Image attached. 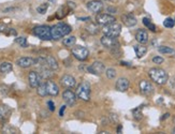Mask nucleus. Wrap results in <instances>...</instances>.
Wrapping results in <instances>:
<instances>
[{
	"mask_svg": "<svg viewBox=\"0 0 175 134\" xmlns=\"http://www.w3.org/2000/svg\"><path fill=\"white\" fill-rule=\"evenodd\" d=\"M15 42L19 45L21 47H27L28 46V43H27V39L24 38V37H21V38H16L15 39Z\"/></svg>",
	"mask_w": 175,
	"mask_h": 134,
	"instance_id": "c756f323",
	"label": "nucleus"
},
{
	"mask_svg": "<svg viewBox=\"0 0 175 134\" xmlns=\"http://www.w3.org/2000/svg\"><path fill=\"white\" fill-rule=\"evenodd\" d=\"M45 84H46L48 94H50V96H58V93H59V87H58V85H57L56 83H54L51 80H48L45 82Z\"/></svg>",
	"mask_w": 175,
	"mask_h": 134,
	"instance_id": "f3484780",
	"label": "nucleus"
},
{
	"mask_svg": "<svg viewBox=\"0 0 175 134\" xmlns=\"http://www.w3.org/2000/svg\"><path fill=\"white\" fill-rule=\"evenodd\" d=\"M32 33L43 41L53 40L52 32H51V27L46 26V25H41V26L35 27V28L32 29Z\"/></svg>",
	"mask_w": 175,
	"mask_h": 134,
	"instance_id": "7ed1b4c3",
	"label": "nucleus"
},
{
	"mask_svg": "<svg viewBox=\"0 0 175 134\" xmlns=\"http://www.w3.org/2000/svg\"><path fill=\"white\" fill-rule=\"evenodd\" d=\"M110 118V121L113 123H118V116L116 115V114H111V115L109 116Z\"/></svg>",
	"mask_w": 175,
	"mask_h": 134,
	"instance_id": "f704fd0d",
	"label": "nucleus"
},
{
	"mask_svg": "<svg viewBox=\"0 0 175 134\" xmlns=\"http://www.w3.org/2000/svg\"><path fill=\"white\" fill-rule=\"evenodd\" d=\"M62 43H64V46H67V47H72V46H74V45H75L76 38H75V37H73V35H72V37H67L66 39H64Z\"/></svg>",
	"mask_w": 175,
	"mask_h": 134,
	"instance_id": "bb28decb",
	"label": "nucleus"
},
{
	"mask_svg": "<svg viewBox=\"0 0 175 134\" xmlns=\"http://www.w3.org/2000/svg\"><path fill=\"white\" fill-rule=\"evenodd\" d=\"M60 84H61L62 87L67 88V89H71V88L75 87L76 80L71 75H64L60 78Z\"/></svg>",
	"mask_w": 175,
	"mask_h": 134,
	"instance_id": "2eb2a0df",
	"label": "nucleus"
},
{
	"mask_svg": "<svg viewBox=\"0 0 175 134\" xmlns=\"http://www.w3.org/2000/svg\"><path fill=\"white\" fill-rule=\"evenodd\" d=\"M102 32L104 35H109V37H113V38H118L119 34L121 32V26L118 23H111L109 25H105L102 28Z\"/></svg>",
	"mask_w": 175,
	"mask_h": 134,
	"instance_id": "39448f33",
	"label": "nucleus"
},
{
	"mask_svg": "<svg viewBox=\"0 0 175 134\" xmlns=\"http://www.w3.org/2000/svg\"><path fill=\"white\" fill-rule=\"evenodd\" d=\"M87 8L92 13H99L103 10V3L100 0H91L87 3Z\"/></svg>",
	"mask_w": 175,
	"mask_h": 134,
	"instance_id": "a211bd4d",
	"label": "nucleus"
},
{
	"mask_svg": "<svg viewBox=\"0 0 175 134\" xmlns=\"http://www.w3.org/2000/svg\"><path fill=\"white\" fill-rule=\"evenodd\" d=\"M90 84L88 82H82L76 87V96L78 99L88 102L90 100Z\"/></svg>",
	"mask_w": 175,
	"mask_h": 134,
	"instance_id": "20e7f679",
	"label": "nucleus"
},
{
	"mask_svg": "<svg viewBox=\"0 0 175 134\" xmlns=\"http://www.w3.org/2000/svg\"><path fill=\"white\" fill-rule=\"evenodd\" d=\"M13 70V64L11 62H2L0 64V72L1 73H9Z\"/></svg>",
	"mask_w": 175,
	"mask_h": 134,
	"instance_id": "393cba45",
	"label": "nucleus"
},
{
	"mask_svg": "<svg viewBox=\"0 0 175 134\" xmlns=\"http://www.w3.org/2000/svg\"><path fill=\"white\" fill-rule=\"evenodd\" d=\"M64 111H66V105H62L61 107H60V111H59V116H60V117H62V116H64Z\"/></svg>",
	"mask_w": 175,
	"mask_h": 134,
	"instance_id": "ea45409f",
	"label": "nucleus"
},
{
	"mask_svg": "<svg viewBox=\"0 0 175 134\" xmlns=\"http://www.w3.org/2000/svg\"><path fill=\"white\" fill-rule=\"evenodd\" d=\"M100 41H101V44L109 50H113L115 47L121 46L117 38H113V37H109V35H103Z\"/></svg>",
	"mask_w": 175,
	"mask_h": 134,
	"instance_id": "0eeeda50",
	"label": "nucleus"
},
{
	"mask_svg": "<svg viewBox=\"0 0 175 134\" xmlns=\"http://www.w3.org/2000/svg\"><path fill=\"white\" fill-rule=\"evenodd\" d=\"M85 29L87 30L88 33L90 34H97L99 32V27H98V24H94V23H89L86 25Z\"/></svg>",
	"mask_w": 175,
	"mask_h": 134,
	"instance_id": "b1692460",
	"label": "nucleus"
},
{
	"mask_svg": "<svg viewBox=\"0 0 175 134\" xmlns=\"http://www.w3.org/2000/svg\"><path fill=\"white\" fill-rule=\"evenodd\" d=\"M67 5H68V7L70 8V9H75V3L74 2H71V1H68V3H67Z\"/></svg>",
	"mask_w": 175,
	"mask_h": 134,
	"instance_id": "a19ab883",
	"label": "nucleus"
},
{
	"mask_svg": "<svg viewBox=\"0 0 175 134\" xmlns=\"http://www.w3.org/2000/svg\"><path fill=\"white\" fill-rule=\"evenodd\" d=\"M129 86H130V82L129 80L126 77H121L117 80L115 84V88L117 91H121V92H125L129 89Z\"/></svg>",
	"mask_w": 175,
	"mask_h": 134,
	"instance_id": "dca6fc26",
	"label": "nucleus"
},
{
	"mask_svg": "<svg viewBox=\"0 0 175 134\" xmlns=\"http://www.w3.org/2000/svg\"><path fill=\"white\" fill-rule=\"evenodd\" d=\"M8 29H9V28H8L7 25H5V24H0V32L5 33V32H7Z\"/></svg>",
	"mask_w": 175,
	"mask_h": 134,
	"instance_id": "c9c22d12",
	"label": "nucleus"
},
{
	"mask_svg": "<svg viewBox=\"0 0 175 134\" xmlns=\"http://www.w3.org/2000/svg\"><path fill=\"white\" fill-rule=\"evenodd\" d=\"M107 14H109V12H112V14H113V13H115V12H116V9H115V8L110 7V8H107Z\"/></svg>",
	"mask_w": 175,
	"mask_h": 134,
	"instance_id": "79ce46f5",
	"label": "nucleus"
},
{
	"mask_svg": "<svg viewBox=\"0 0 175 134\" xmlns=\"http://www.w3.org/2000/svg\"><path fill=\"white\" fill-rule=\"evenodd\" d=\"M62 99L66 102V105L73 106L76 103V93H74L71 90L67 89L62 92Z\"/></svg>",
	"mask_w": 175,
	"mask_h": 134,
	"instance_id": "1a4fd4ad",
	"label": "nucleus"
},
{
	"mask_svg": "<svg viewBox=\"0 0 175 134\" xmlns=\"http://www.w3.org/2000/svg\"><path fill=\"white\" fill-rule=\"evenodd\" d=\"M48 3H42V5H40L37 8V12H38L39 14H45L46 11H48Z\"/></svg>",
	"mask_w": 175,
	"mask_h": 134,
	"instance_id": "473e14b6",
	"label": "nucleus"
},
{
	"mask_svg": "<svg viewBox=\"0 0 175 134\" xmlns=\"http://www.w3.org/2000/svg\"><path fill=\"white\" fill-rule=\"evenodd\" d=\"M40 75L42 78H44V80H50V78L53 77V70L52 69L48 68L46 64H42L41 66V71H40Z\"/></svg>",
	"mask_w": 175,
	"mask_h": 134,
	"instance_id": "4be33fe9",
	"label": "nucleus"
},
{
	"mask_svg": "<svg viewBox=\"0 0 175 134\" xmlns=\"http://www.w3.org/2000/svg\"><path fill=\"white\" fill-rule=\"evenodd\" d=\"M142 21H143V25H144V26H146V27H148L149 25H150V24H151L150 19L147 18V17H144V18L142 19Z\"/></svg>",
	"mask_w": 175,
	"mask_h": 134,
	"instance_id": "e433bc0d",
	"label": "nucleus"
},
{
	"mask_svg": "<svg viewBox=\"0 0 175 134\" xmlns=\"http://www.w3.org/2000/svg\"><path fill=\"white\" fill-rule=\"evenodd\" d=\"M48 108H50L51 112L55 111V105H54V103H53V101H48Z\"/></svg>",
	"mask_w": 175,
	"mask_h": 134,
	"instance_id": "58836bf2",
	"label": "nucleus"
},
{
	"mask_svg": "<svg viewBox=\"0 0 175 134\" xmlns=\"http://www.w3.org/2000/svg\"><path fill=\"white\" fill-rule=\"evenodd\" d=\"M105 75H107V77L110 78V80L115 78L116 77V70H115V69H113V68L107 69V71H105Z\"/></svg>",
	"mask_w": 175,
	"mask_h": 134,
	"instance_id": "2f4dec72",
	"label": "nucleus"
},
{
	"mask_svg": "<svg viewBox=\"0 0 175 134\" xmlns=\"http://www.w3.org/2000/svg\"><path fill=\"white\" fill-rule=\"evenodd\" d=\"M174 25H175V21L173 18H171V17L166 18L164 21H163V26L166 27V28H173Z\"/></svg>",
	"mask_w": 175,
	"mask_h": 134,
	"instance_id": "7c9ffc66",
	"label": "nucleus"
},
{
	"mask_svg": "<svg viewBox=\"0 0 175 134\" xmlns=\"http://www.w3.org/2000/svg\"><path fill=\"white\" fill-rule=\"evenodd\" d=\"M71 53L74 56V58L80 60V61H85L86 59L89 57V51H88V48L85 46H81V45L72 47Z\"/></svg>",
	"mask_w": 175,
	"mask_h": 134,
	"instance_id": "423d86ee",
	"label": "nucleus"
},
{
	"mask_svg": "<svg viewBox=\"0 0 175 134\" xmlns=\"http://www.w3.org/2000/svg\"><path fill=\"white\" fill-rule=\"evenodd\" d=\"M121 129H123V128H121V126L119 125V126H118V128H117V133H121Z\"/></svg>",
	"mask_w": 175,
	"mask_h": 134,
	"instance_id": "49530a36",
	"label": "nucleus"
},
{
	"mask_svg": "<svg viewBox=\"0 0 175 134\" xmlns=\"http://www.w3.org/2000/svg\"><path fill=\"white\" fill-rule=\"evenodd\" d=\"M121 66H129V64H128V62H125V61H121Z\"/></svg>",
	"mask_w": 175,
	"mask_h": 134,
	"instance_id": "de8ad7c7",
	"label": "nucleus"
},
{
	"mask_svg": "<svg viewBox=\"0 0 175 134\" xmlns=\"http://www.w3.org/2000/svg\"><path fill=\"white\" fill-rule=\"evenodd\" d=\"M88 72L95 74V75H101L102 73L105 70V67H104L103 62L101 61H95L92 64H90L88 67Z\"/></svg>",
	"mask_w": 175,
	"mask_h": 134,
	"instance_id": "9b49d317",
	"label": "nucleus"
},
{
	"mask_svg": "<svg viewBox=\"0 0 175 134\" xmlns=\"http://www.w3.org/2000/svg\"><path fill=\"white\" fill-rule=\"evenodd\" d=\"M115 21V17L111 14H98L97 17H96V21L100 26H105V25L114 23Z\"/></svg>",
	"mask_w": 175,
	"mask_h": 134,
	"instance_id": "9d476101",
	"label": "nucleus"
},
{
	"mask_svg": "<svg viewBox=\"0 0 175 134\" xmlns=\"http://www.w3.org/2000/svg\"><path fill=\"white\" fill-rule=\"evenodd\" d=\"M140 90L144 96H150L154 92V86L148 80H141L139 84Z\"/></svg>",
	"mask_w": 175,
	"mask_h": 134,
	"instance_id": "ddd939ff",
	"label": "nucleus"
},
{
	"mask_svg": "<svg viewBox=\"0 0 175 134\" xmlns=\"http://www.w3.org/2000/svg\"><path fill=\"white\" fill-rule=\"evenodd\" d=\"M158 51L160 54H163V55H175V51L173 50L172 47H169V46H159Z\"/></svg>",
	"mask_w": 175,
	"mask_h": 134,
	"instance_id": "a878e982",
	"label": "nucleus"
},
{
	"mask_svg": "<svg viewBox=\"0 0 175 134\" xmlns=\"http://www.w3.org/2000/svg\"><path fill=\"white\" fill-rule=\"evenodd\" d=\"M12 114V109L5 104H0V123H5Z\"/></svg>",
	"mask_w": 175,
	"mask_h": 134,
	"instance_id": "f8f14e48",
	"label": "nucleus"
},
{
	"mask_svg": "<svg viewBox=\"0 0 175 134\" xmlns=\"http://www.w3.org/2000/svg\"><path fill=\"white\" fill-rule=\"evenodd\" d=\"M5 34H8V35H16V31H15L14 29L9 28L7 30V32H5Z\"/></svg>",
	"mask_w": 175,
	"mask_h": 134,
	"instance_id": "4c0bfd02",
	"label": "nucleus"
},
{
	"mask_svg": "<svg viewBox=\"0 0 175 134\" xmlns=\"http://www.w3.org/2000/svg\"><path fill=\"white\" fill-rule=\"evenodd\" d=\"M133 50L135 52V55H137V58H142V57L145 56V54L147 53V47L145 46L144 44H137L133 46Z\"/></svg>",
	"mask_w": 175,
	"mask_h": 134,
	"instance_id": "5701e85b",
	"label": "nucleus"
},
{
	"mask_svg": "<svg viewBox=\"0 0 175 134\" xmlns=\"http://www.w3.org/2000/svg\"><path fill=\"white\" fill-rule=\"evenodd\" d=\"M37 64V59L31 57H21L16 60V64L21 68H29Z\"/></svg>",
	"mask_w": 175,
	"mask_h": 134,
	"instance_id": "4468645a",
	"label": "nucleus"
},
{
	"mask_svg": "<svg viewBox=\"0 0 175 134\" xmlns=\"http://www.w3.org/2000/svg\"><path fill=\"white\" fill-rule=\"evenodd\" d=\"M121 21L124 23V25L127 27H133L137 25V18L133 16L132 14H124L121 15Z\"/></svg>",
	"mask_w": 175,
	"mask_h": 134,
	"instance_id": "aec40b11",
	"label": "nucleus"
},
{
	"mask_svg": "<svg viewBox=\"0 0 175 134\" xmlns=\"http://www.w3.org/2000/svg\"><path fill=\"white\" fill-rule=\"evenodd\" d=\"M168 117H170V114H169V113L164 114V115H163V117L161 118V120H163V119H167V118H168Z\"/></svg>",
	"mask_w": 175,
	"mask_h": 134,
	"instance_id": "a18cd8bd",
	"label": "nucleus"
},
{
	"mask_svg": "<svg viewBox=\"0 0 175 134\" xmlns=\"http://www.w3.org/2000/svg\"><path fill=\"white\" fill-rule=\"evenodd\" d=\"M135 40L140 44H146L148 42V33L144 29H139L135 33Z\"/></svg>",
	"mask_w": 175,
	"mask_h": 134,
	"instance_id": "6ab92c4d",
	"label": "nucleus"
},
{
	"mask_svg": "<svg viewBox=\"0 0 175 134\" xmlns=\"http://www.w3.org/2000/svg\"><path fill=\"white\" fill-rule=\"evenodd\" d=\"M72 31L71 26H69L64 23L56 24L54 26L51 27V32H52L53 40H60V39L64 38L68 34H70Z\"/></svg>",
	"mask_w": 175,
	"mask_h": 134,
	"instance_id": "f257e3e1",
	"label": "nucleus"
},
{
	"mask_svg": "<svg viewBox=\"0 0 175 134\" xmlns=\"http://www.w3.org/2000/svg\"><path fill=\"white\" fill-rule=\"evenodd\" d=\"M163 61H164V59L160 56H155L154 58H153V62L156 64H162Z\"/></svg>",
	"mask_w": 175,
	"mask_h": 134,
	"instance_id": "72a5a7b5",
	"label": "nucleus"
},
{
	"mask_svg": "<svg viewBox=\"0 0 175 134\" xmlns=\"http://www.w3.org/2000/svg\"><path fill=\"white\" fill-rule=\"evenodd\" d=\"M132 113H133V118H134L135 120H141L143 118L142 107H141V106L137 107V108H135V109H133Z\"/></svg>",
	"mask_w": 175,
	"mask_h": 134,
	"instance_id": "c85d7f7f",
	"label": "nucleus"
},
{
	"mask_svg": "<svg viewBox=\"0 0 175 134\" xmlns=\"http://www.w3.org/2000/svg\"><path fill=\"white\" fill-rule=\"evenodd\" d=\"M173 133H174V134H175V128H174V130H173Z\"/></svg>",
	"mask_w": 175,
	"mask_h": 134,
	"instance_id": "09e8293b",
	"label": "nucleus"
},
{
	"mask_svg": "<svg viewBox=\"0 0 175 134\" xmlns=\"http://www.w3.org/2000/svg\"><path fill=\"white\" fill-rule=\"evenodd\" d=\"M148 75L153 82H155L158 85H164L169 80L168 73L163 69L160 68H153L148 71Z\"/></svg>",
	"mask_w": 175,
	"mask_h": 134,
	"instance_id": "f03ea898",
	"label": "nucleus"
},
{
	"mask_svg": "<svg viewBox=\"0 0 175 134\" xmlns=\"http://www.w3.org/2000/svg\"><path fill=\"white\" fill-rule=\"evenodd\" d=\"M37 92L40 96H48V90H46V84L45 83H41L37 87Z\"/></svg>",
	"mask_w": 175,
	"mask_h": 134,
	"instance_id": "cd10ccee",
	"label": "nucleus"
},
{
	"mask_svg": "<svg viewBox=\"0 0 175 134\" xmlns=\"http://www.w3.org/2000/svg\"><path fill=\"white\" fill-rule=\"evenodd\" d=\"M171 86H172V88H173V89L175 90V77L173 78L172 80H171Z\"/></svg>",
	"mask_w": 175,
	"mask_h": 134,
	"instance_id": "37998d69",
	"label": "nucleus"
},
{
	"mask_svg": "<svg viewBox=\"0 0 175 134\" xmlns=\"http://www.w3.org/2000/svg\"><path fill=\"white\" fill-rule=\"evenodd\" d=\"M41 80H42V77H41L40 73L36 72V71H30L28 74V82L29 85H30L31 88H37L39 85L41 84Z\"/></svg>",
	"mask_w": 175,
	"mask_h": 134,
	"instance_id": "6e6552de",
	"label": "nucleus"
},
{
	"mask_svg": "<svg viewBox=\"0 0 175 134\" xmlns=\"http://www.w3.org/2000/svg\"><path fill=\"white\" fill-rule=\"evenodd\" d=\"M45 64L50 69H52L53 71L55 70H58V68H59V64H58V61H57L56 59L54 58L53 56H45Z\"/></svg>",
	"mask_w": 175,
	"mask_h": 134,
	"instance_id": "412c9836",
	"label": "nucleus"
},
{
	"mask_svg": "<svg viewBox=\"0 0 175 134\" xmlns=\"http://www.w3.org/2000/svg\"><path fill=\"white\" fill-rule=\"evenodd\" d=\"M89 17H78V21H89Z\"/></svg>",
	"mask_w": 175,
	"mask_h": 134,
	"instance_id": "c03bdc74",
	"label": "nucleus"
}]
</instances>
